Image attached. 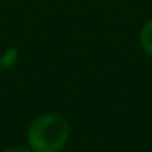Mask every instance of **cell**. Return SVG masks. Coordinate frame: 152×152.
Listing matches in <instances>:
<instances>
[{
    "instance_id": "obj_1",
    "label": "cell",
    "mask_w": 152,
    "mask_h": 152,
    "mask_svg": "<svg viewBox=\"0 0 152 152\" xmlns=\"http://www.w3.org/2000/svg\"><path fill=\"white\" fill-rule=\"evenodd\" d=\"M70 137V124L60 113L37 116L27 130V142L33 152H60Z\"/></svg>"
},
{
    "instance_id": "obj_2",
    "label": "cell",
    "mask_w": 152,
    "mask_h": 152,
    "mask_svg": "<svg viewBox=\"0 0 152 152\" xmlns=\"http://www.w3.org/2000/svg\"><path fill=\"white\" fill-rule=\"evenodd\" d=\"M18 60H20V51H18V48L11 46V48L5 49L2 52V55H0V69L9 70V69H12V67L17 66Z\"/></svg>"
},
{
    "instance_id": "obj_3",
    "label": "cell",
    "mask_w": 152,
    "mask_h": 152,
    "mask_svg": "<svg viewBox=\"0 0 152 152\" xmlns=\"http://www.w3.org/2000/svg\"><path fill=\"white\" fill-rule=\"evenodd\" d=\"M140 46L146 55L152 57V18L143 26L140 31Z\"/></svg>"
},
{
    "instance_id": "obj_4",
    "label": "cell",
    "mask_w": 152,
    "mask_h": 152,
    "mask_svg": "<svg viewBox=\"0 0 152 152\" xmlns=\"http://www.w3.org/2000/svg\"><path fill=\"white\" fill-rule=\"evenodd\" d=\"M2 152H33V151L27 148H21V146H14V148H6Z\"/></svg>"
}]
</instances>
